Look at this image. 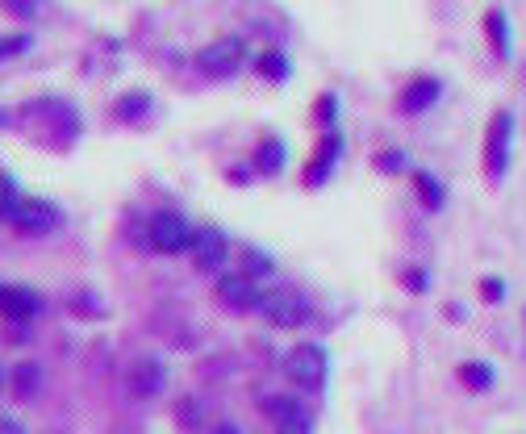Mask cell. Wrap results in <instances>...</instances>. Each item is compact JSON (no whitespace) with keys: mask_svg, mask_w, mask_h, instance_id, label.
<instances>
[{"mask_svg":"<svg viewBox=\"0 0 526 434\" xmlns=\"http://www.w3.org/2000/svg\"><path fill=\"white\" fill-rule=\"evenodd\" d=\"M284 376H289V384H297L301 393H322L330 380V359L318 343H297L284 355Z\"/></svg>","mask_w":526,"mask_h":434,"instance_id":"obj_1","label":"cell"},{"mask_svg":"<svg viewBox=\"0 0 526 434\" xmlns=\"http://www.w3.org/2000/svg\"><path fill=\"white\" fill-rule=\"evenodd\" d=\"M263 322H272L276 330H293L301 322H309V301L301 293H293V288H272V293H263L259 305Z\"/></svg>","mask_w":526,"mask_h":434,"instance_id":"obj_2","label":"cell"},{"mask_svg":"<svg viewBox=\"0 0 526 434\" xmlns=\"http://www.w3.org/2000/svg\"><path fill=\"white\" fill-rule=\"evenodd\" d=\"M510 138H514V117L501 109L493 113V122L485 130V176L489 180H501L510 167Z\"/></svg>","mask_w":526,"mask_h":434,"instance_id":"obj_3","label":"cell"},{"mask_svg":"<svg viewBox=\"0 0 526 434\" xmlns=\"http://www.w3.org/2000/svg\"><path fill=\"white\" fill-rule=\"evenodd\" d=\"M163 384H167V368L159 364L155 355H138L134 364L126 368V393L134 401H155L163 393Z\"/></svg>","mask_w":526,"mask_h":434,"instance_id":"obj_4","label":"cell"},{"mask_svg":"<svg viewBox=\"0 0 526 434\" xmlns=\"http://www.w3.org/2000/svg\"><path fill=\"white\" fill-rule=\"evenodd\" d=\"M238 63H243V42H238V38H218V42H209L205 51L197 55L201 76H213V80L230 76Z\"/></svg>","mask_w":526,"mask_h":434,"instance_id":"obj_5","label":"cell"},{"mask_svg":"<svg viewBox=\"0 0 526 434\" xmlns=\"http://www.w3.org/2000/svg\"><path fill=\"white\" fill-rule=\"evenodd\" d=\"M188 238H193V230L184 226L180 213H155L151 217V247L159 255H180L188 247Z\"/></svg>","mask_w":526,"mask_h":434,"instance_id":"obj_6","label":"cell"},{"mask_svg":"<svg viewBox=\"0 0 526 434\" xmlns=\"http://www.w3.org/2000/svg\"><path fill=\"white\" fill-rule=\"evenodd\" d=\"M188 247H193V259H197L201 272H218L226 263V255H230V243H226V234L218 226H201L193 238H188Z\"/></svg>","mask_w":526,"mask_h":434,"instance_id":"obj_7","label":"cell"},{"mask_svg":"<svg viewBox=\"0 0 526 434\" xmlns=\"http://www.w3.org/2000/svg\"><path fill=\"white\" fill-rule=\"evenodd\" d=\"M259 409H263V418L272 422V430H297V426H309V414L301 409V401L289 397V393H272V397H263Z\"/></svg>","mask_w":526,"mask_h":434,"instance_id":"obj_8","label":"cell"},{"mask_svg":"<svg viewBox=\"0 0 526 434\" xmlns=\"http://www.w3.org/2000/svg\"><path fill=\"white\" fill-rule=\"evenodd\" d=\"M13 226L21 234H51L59 226V209L51 201H17L13 209Z\"/></svg>","mask_w":526,"mask_h":434,"instance_id":"obj_9","label":"cell"},{"mask_svg":"<svg viewBox=\"0 0 526 434\" xmlns=\"http://www.w3.org/2000/svg\"><path fill=\"white\" fill-rule=\"evenodd\" d=\"M38 309H42V301L30 293V288L0 284V318H9V322H34Z\"/></svg>","mask_w":526,"mask_h":434,"instance_id":"obj_10","label":"cell"},{"mask_svg":"<svg viewBox=\"0 0 526 434\" xmlns=\"http://www.w3.org/2000/svg\"><path fill=\"white\" fill-rule=\"evenodd\" d=\"M259 284L251 280V276H243V272H238V276H222L218 280V301L226 305V309H255L259 305Z\"/></svg>","mask_w":526,"mask_h":434,"instance_id":"obj_11","label":"cell"},{"mask_svg":"<svg viewBox=\"0 0 526 434\" xmlns=\"http://www.w3.org/2000/svg\"><path fill=\"white\" fill-rule=\"evenodd\" d=\"M435 101H439V80L422 76V80H414V84H405V92L397 96V109L414 117V113H426Z\"/></svg>","mask_w":526,"mask_h":434,"instance_id":"obj_12","label":"cell"},{"mask_svg":"<svg viewBox=\"0 0 526 434\" xmlns=\"http://www.w3.org/2000/svg\"><path fill=\"white\" fill-rule=\"evenodd\" d=\"M456 380L468 393H489L497 384V372H493V364H485V359H464V364L456 368Z\"/></svg>","mask_w":526,"mask_h":434,"instance_id":"obj_13","label":"cell"},{"mask_svg":"<svg viewBox=\"0 0 526 434\" xmlns=\"http://www.w3.org/2000/svg\"><path fill=\"white\" fill-rule=\"evenodd\" d=\"M339 147H343V142H339V134H326V138L318 142V155H314V163L305 167V184H314V188H318V184L330 176L334 159H339Z\"/></svg>","mask_w":526,"mask_h":434,"instance_id":"obj_14","label":"cell"},{"mask_svg":"<svg viewBox=\"0 0 526 434\" xmlns=\"http://www.w3.org/2000/svg\"><path fill=\"white\" fill-rule=\"evenodd\" d=\"M9 384H13V397L17 401H34L38 397V384H42V372L34 364H17L9 372Z\"/></svg>","mask_w":526,"mask_h":434,"instance_id":"obj_15","label":"cell"},{"mask_svg":"<svg viewBox=\"0 0 526 434\" xmlns=\"http://www.w3.org/2000/svg\"><path fill=\"white\" fill-rule=\"evenodd\" d=\"M485 30H489L493 51L506 59V55H510V21H506V13H501V9H489V13H485Z\"/></svg>","mask_w":526,"mask_h":434,"instance_id":"obj_16","label":"cell"},{"mask_svg":"<svg viewBox=\"0 0 526 434\" xmlns=\"http://www.w3.org/2000/svg\"><path fill=\"white\" fill-rule=\"evenodd\" d=\"M255 167H259V172H268V176H280V167H284V142H280V138H263L259 151H255Z\"/></svg>","mask_w":526,"mask_h":434,"instance_id":"obj_17","label":"cell"},{"mask_svg":"<svg viewBox=\"0 0 526 434\" xmlns=\"http://www.w3.org/2000/svg\"><path fill=\"white\" fill-rule=\"evenodd\" d=\"M255 67H259V76L272 80V84H284V80H289V59H284V51H263Z\"/></svg>","mask_w":526,"mask_h":434,"instance_id":"obj_18","label":"cell"},{"mask_svg":"<svg viewBox=\"0 0 526 434\" xmlns=\"http://www.w3.org/2000/svg\"><path fill=\"white\" fill-rule=\"evenodd\" d=\"M113 113L122 117V122H134V117H142V113H151V96H147V92H126L122 101L113 105Z\"/></svg>","mask_w":526,"mask_h":434,"instance_id":"obj_19","label":"cell"},{"mask_svg":"<svg viewBox=\"0 0 526 434\" xmlns=\"http://www.w3.org/2000/svg\"><path fill=\"white\" fill-rule=\"evenodd\" d=\"M414 184H418V197H422V205H426V209H443V201H447V197H443V184H439L435 176H430V172H418V176H414Z\"/></svg>","mask_w":526,"mask_h":434,"instance_id":"obj_20","label":"cell"},{"mask_svg":"<svg viewBox=\"0 0 526 434\" xmlns=\"http://www.w3.org/2000/svg\"><path fill=\"white\" fill-rule=\"evenodd\" d=\"M243 263H247V272H243V276H251V280L272 272V259H268V255H259V251H243Z\"/></svg>","mask_w":526,"mask_h":434,"instance_id":"obj_21","label":"cell"},{"mask_svg":"<svg viewBox=\"0 0 526 434\" xmlns=\"http://www.w3.org/2000/svg\"><path fill=\"white\" fill-rule=\"evenodd\" d=\"M481 301H489V305L506 301V280H501V276H485L481 280Z\"/></svg>","mask_w":526,"mask_h":434,"instance_id":"obj_22","label":"cell"},{"mask_svg":"<svg viewBox=\"0 0 526 434\" xmlns=\"http://www.w3.org/2000/svg\"><path fill=\"white\" fill-rule=\"evenodd\" d=\"M314 117L322 126H334V117H339V101H334V96L326 92V96H318V105H314Z\"/></svg>","mask_w":526,"mask_h":434,"instance_id":"obj_23","label":"cell"},{"mask_svg":"<svg viewBox=\"0 0 526 434\" xmlns=\"http://www.w3.org/2000/svg\"><path fill=\"white\" fill-rule=\"evenodd\" d=\"M13 209H17V192H13V184L0 176V217H9L13 222Z\"/></svg>","mask_w":526,"mask_h":434,"instance_id":"obj_24","label":"cell"},{"mask_svg":"<svg viewBox=\"0 0 526 434\" xmlns=\"http://www.w3.org/2000/svg\"><path fill=\"white\" fill-rule=\"evenodd\" d=\"M30 46V38L26 34H13V38H0V59H13V55H21Z\"/></svg>","mask_w":526,"mask_h":434,"instance_id":"obj_25","label":"cell"},{"mask_svg":"<svg viewBox=\"0 0 526 434\" xmlns=\"http://www.w3.org/2000/svg\"><path fill=\"white\" fill-rule=\"evenodd\" d=\"M0 5H5L9 13H17V17H30V13H34V5H38V0H0Z\"/></svg>","mask_w":526,"mask_h":434,"instance_id":"obj_26","label":"cell"},{"mask_svg":"<svg viewBox=\"0 0 526 434\" xmlns=\"http://www.w3.org/2000/svg\"><path fill=\"white\" fill-rule=\"evenodd\" d=\"M180 426L184 430H197L201 426V418H193V401H180Z\"/></svg>","mask_w":526,"mask_h":434,"instance_id":"obj_27","label":"cell"},{"mask_svg":"<svg viewBox=\"0 0 526 434\" xmlns=\"http://www.w3.org/2000/svg\"><path fill=\"white\" fill-rule=\"evenodd\" d=\"M405 288H410V293H422V288H426V276H422L418 268H410V272H405Z\"/></svg>","mask_w":526,"mask_h":434,"instance_id":"obj_28","label":"cell"},{"mask_svg":"<svg viewBox=\"0 0 526 434\" xmlns=\"http://www.w3.org/2000/svg\"><path fill=\"white\" fill-rule=\"evenodd\" d=\"M380 167H385V172H393V167H401V155L393 151V155H380Z\"/></svg>","mask_w":526,"mask_h":434,"instance_id":"obj_29","label":"cell"},{"mask_svg":"<svg viewBox=\"0 0 526 434\" xmlns=\"http://www.w3.org/2000/svg\"><path fill=\"white\" fill-rule=\"evenodd\" d=\"M272 434H309V426H297V430H272Z\"/></svg>","mask_w":526,"mask_h":434,"instance_id":"obj_30","label":"cell"},{"mask_svg":"<svg viewBox=\"0 0 526 434\" xmlns=\"http://www.w3.org/2000/svg\"><path fill=\"white\" fill-rule=\"evenodd\" d=\"M5 380H9V372H5V368H0V389H5Z\"/></svg>","mask_w":526,"mask_h":434,"instance_id":"obj_31","label":"cell"},{"mask_svg":"<svg viewBox=\"0 0 526 434\" xmlns=\"http://www.w3.org/2000/svg\"><path fill=\"white\" fill-rule=\"evenodd\" d=\"M218 434H238V430H234V426H222V430H218Z\"/></svg>","mask_w":526,"mask_h":434,"instance_id":"obj_32","label":"cell"}]
</instances>
